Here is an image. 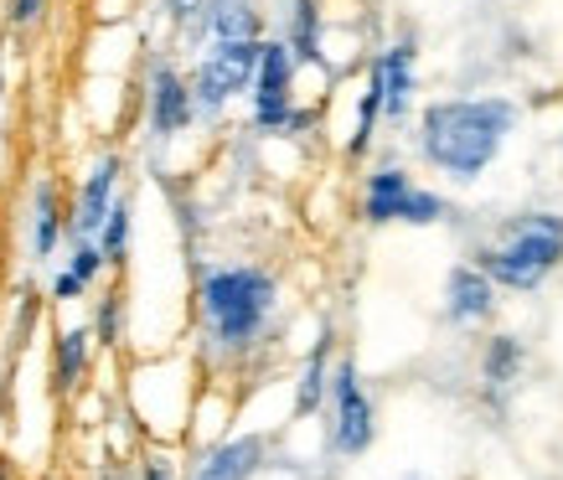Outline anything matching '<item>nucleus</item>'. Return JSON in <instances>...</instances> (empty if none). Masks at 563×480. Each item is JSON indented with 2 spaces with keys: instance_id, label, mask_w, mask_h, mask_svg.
Segmentation results:
<instances>
[{
  "instance_id": "6ab92c4d",
  "label": "nucleus",
  "mask_w": 563,
  "mask_h": 480,
  "mask_svg": "<svg viewBox=\"0 0 563 480\" xmlns=\"http://www.w3.org/2000/svg\"><path fill=\"white\" fill-rule=\"evenodd\" d=\"M93 243H99L109 275H124V269H130V254H135V197H130V191L114 197V206H109V217L99 223Z\"/></svg>"
},
{
  "instance_id": "412c9836",
  "label": "nucleus",
  "mask_w": 563,
  "mask_h": 480,
  "mask_svg": "<svg viewBox=\"0 0 563 480\" xmlns=\"http://www.w3.org/2000/svg\"><path fill=\"white\" fill-rule=\"evenodd\" d=\"M63 269H73V275L84 279L88 290H99L103 284V275H109V264H103V254H99V243L93 238H68L63 243V258H57Z\"/></svg>"
},
{
  "instance_id": "0eeeda50",
  "label": "nucleus",
  "mask_w": 563,
  "mask_h": 480,
  "mask_svg": "<svg viewBox=\"0 0 563 480\" xmlns=\"http://www.w3.org/2000/svg\"><path fill=\"white\" fill-rule=\"evenodd\" d=\"M325 445L342 460H362L377 445V403L362 382L357 357H336L331 361V382H325Z\"/></svg>"
},
{
  "instance_id": "7ed1b4c3",
  "label": "nucleus",
  "mask_w": 563,
  "mask_h": 480,
  "mask_svg": "<svg viewBox=\"0 0 563 480\" xmlns=\"http://www.w3.org/2000/svg\"><path fill=\"white\" fill-rule=\"evenodd\" d=\"M471 258L501 294H538L563 269V212L522 206L512 217H501Z\"/></svg>"
},
{
  "instance_id": "a878e982",
  "label": "nucleus",
  "mask_w": 563,
  "mask_h": 480,
  "mask_svg": "<svg viewBox=\"0 0 563 480\" xmlns=\"http://www.w3.org/2000/svg\"><path fill=\"white\" fill-rule=\"evenodd\" d=\"M5 109H11V78H5V47H0V155L11 145V120H5Z\"/></svg>"
},
{
  "instance_id": "ddd939ff",
  "label": "nucleus",
  "mask_w": 563,
  "mask_h": 480,
  "mask_svg": "<svg viewBox=\"0 0 563 480\" xmlns=\"http://www.w3.org/2000/svg\"><path fill=\"white\" fill-rule=\"evenodd\" d=\"M258 36H269V11L258 0H202L191 32L176 47L197 52L202 42H258Z\"/></svg>"
},
{
  "instance_id": "423d86ee",
  "label": "nucleus",
  "mask_w": 563,
  "mask_h": 480,
  "mask_svg": "<svg viewBox=\"0 0 563 480\" xmlns=\"http://www.w3.org/2000/svg\"><path fill=\"white\" fill-rule=\"evenodd\" d=\"M264 42V36H258ZM258 42H202L187 57V83L197 99V120L222 124L228 109L243 103L249 83H254V63H258Z\"/></svg>"
},
{
  "instance_id": "4be33fe9",
  "label": "nucleus",
  "mask_w": 563,
  "mask_h": 480,
  "mask_svg": "<svg viewBox=\"0 0 563 480\" xmlns=\"http://www.w3.org/2000/svg\"><path fill=\"white\" fill-rule=\"evenodd\" d=\"M52 16V0H0V21L11 36H32L42 32Z\"/></svg>"
},
{
  "instance_id": "39448f33",
  "label": "nucleus",
  "mask_w": 563,
  "mask_h": 480,
  "mask_svg": "<svg viewBox=\"0 0 563 480\" xmlns=\"http://www.w3.org/2000/svg\"><path fill=\"white\" fill-rule=\"evenodd\" d=\"M243 103H249V130L264 139H285V135L316 130V109L300 103V63L290 57V47H285L279 36H264V42H258L254 83H249Z\"/></svg>"
},
{
  "instance_id": "f257e3e1",
  "label": "nucleus",
  "mask_w": 563,
  "mask_h": 480,
  "mask_svg": "<svg viewBox=\"0 0 563 480\" xmlns=\"http://www.w3.org/2000/svg\"><path fill=\"white\" fill-rule=\"evenodd\" d=\"M522 130V103L512 93H444L419 99L409 120V139L419 166L434 171L444 187H476L507 155Z\"/></svg>"
},
{
  "instance_id": "1a4fd4ad",
  "label": "nucleus",
  "mask_w": 563,
  "mask_h": 480,
  "mask_svg": "<svg viewBox=\"0 0 563 480\" xmlns=\"http://www.w3.org/2000/svg\"><path fill=\"white\" fill-rule=\"evenodd\" d=\"M377 99V124L383 130H409L413 109H419V42L413 36H393L367 57V78Z\"/></svg>"
},
{
  "instance_id": "5701e85b",
  "label": "nucleus",
  "mask_w": 563,
  "mask_h": 480,
  "mask_svg": "<svg viewBox=\"0 0 563 480\" xmlns=\"http://www.w3.org/2000/svg\"><path fill=\"white\" fill-rule=\"evenodd\" d=\"M88 284L73 269H63V264H52V275H47V300L52 305H78V300H88Z\"/></svg>"
},
{
  "instance_id": "f8f14e48",
  "label": "nucleus",
  "mask_w": 563,
  "mask_h": 480,
  "mask_svg": "<svg viewBox=\"0 0 563 480\" xmlns=\"http://www.w3.org/2000/svg\"><path fill=\"white\" fill-rule=\"evenodd\" d=\"M120 191H124V155L99 150L84 166V176H78V187L68 197V238H93Z\"/></svg>"
},
{
  "instance_id": "dca6fc26",
  "label": "nucleus",
  "mask_w": 563,
  "mask_h": 480,
  "mask_svg": "<svg viewBox=\"0 0 563 480\" xmlns=\"http://www.w3.org/2000/svg\"><path fill=\"white\" fill-rule=\"evenodd\" d=\"M522 372H528V342H522V336H512V331H496V336H486V346H481V382H486V393H492L496 409L517 393Z\"/></svg>"
},
{
  "instance_id": "c85d7f7f",
  "label": "nucleus",
  "mask_w": 563,
  "mask_h": 480,
  "mask_svg": "<svg viewBox=\"0 0 563 480\" xmlns=\"http://www.w3.org/2000/svg\"><path fill=\"white\" fill-rule=\"evenodd\" d=\"M0 480H11V465H5V460H0Z\"/></svg>"
},
{
  "instance_id": "cd10ccee",
  "label": "nucleus",
  "mask_w": 563,
  "mask_h": 480,
  "mask_svg": "<svg viewBox=\"0 0 563 480\" xmlns=\"http://www.w3.org/2000/svg\"><path fill=\"white\" fill-rule=\"evenodd\" d=\"M388 480H429V476H419V470H409V476H388Z\"/></svg>"
},
{
  "instance_id": "9b49d317",
  "label": "nucleus",
  "mask_w": 563,
  "mask_h": 480,
  "mask_svg": "<svg viewBox=\"0 0 563 480\" xmlns=\"http://www.w3.org/2000/svg\"><path fill=\"white\" fill-rule=\"evenodd\" d=\"M440 310H444V321H450L455 331L476 336V331H486L496 321V310H501V290L481 275L476 258H455V264L444 269Z\"/></svg>"
},
{
  "instance_id": "20e7f679",
  "label": "nucleus",
  "mask_w": 563,
  "mask_h": 480,
  "mask_svg": "<svg viewBox=\"0 0 563 480\" xmlns=\"http://www.w3.org/2000/svg\"><path fill=\"white\" fill-rule=\"evenodd\" d=\"M450 197L440 187H424L404 160H373L357 187V217L367 227H440L450 223Z\"/></svg>"
},
{
  "instance_id": "9d476101",
  "label": "nucleus",
  "mask_w": 563,
  "mask_h": 480,
  "mask_svg": "<svg viewBox=\"0 0 563 480\" xmlns=\"http://www.w3.org/2000/svg\"><path fill=\"white\" fill-rule=\"evenodd\" d=\"M21 238H26V264L52 269L68 243V191L52 171H36L21 202Z\"/></svg>"
},
{
  "instance_id": "393cba45",
  "label": "nucleus",
  "mask_w": 563,
  "mask_h": 480,
  "mask_svg": "<svg viewBox=\"0 0 563 480\" xmlns=\"http://www.w3.org/2000/svg\"><path fill=\"white\" fill-rule=\"evenodd\" d=\"M135 480H181V470H176L172 455H145L135 465Z\"/></svg>"
},
{
  "instance_id": "f03ea898",
  "label": "nucleus",
  "mask_w": 563,
  "mask_h": 480,
  "mask_svg": "<svg viewBox=\"0 0 563 480\" xmlns=\"http://www.w3.org/2000/svg\"><path fill=\"white\" fill-rule=\"evenodd\" d=\"M197 336H202L207 361L218 367H239L279 326V275L258 258H212L197 269Z\"/></svg>"
},
{
  "instance_id": "aec40b11",
  "label": "nucleus",
  "mask_w": 563,
  "mask_h": 480,
  "mask_svg": "<svg viewBox=\"0 0 563 480\" xmlns=\"http://www.w3.org/2000/svg\"><path fill=\"white\" fill-rule=\"evenodd\" d=\"M124 310H130V300H124L120 284H109V290L93 300V315H88V331H93V342L103 346V351H114V346L124 342Z\"/></svg>"
},
{
  "instance_id": "f3484780",
  "label": "nucleus",
  "mask_w": 563,
  "mask_h": 480,
  "mask_svg": "<svg viewBox=\"0 0 563 480\" xmlns=\"http://www.w3.org/2000/svg\"><path fill=\"white\" fill-rule=\"evenodd\" d=\"M331 361H336V331L321 326L316 342H310V351L300 357V367H295V398H290L295 418H316V413H321L325 382H331Z\"/></svg>"
},
{
  "instance_id": "b1692460",
  "label": "nucleus",
  "mask_w": 563,
  "mask_h": 480,
  "mask_svg": "<svg viewBox=\"0 0 563 480\" xmlns=\"http://www.w3.org/2000/svg\"><path fill=\"white\" fill-rule=\"evenodd\" d=\"M155 11H161V21L172 26V42H181V36L191 32L197 11H202V0H155Z\"/></svg>"
},
{
  "instance_id": "bb28decb",
  "label": "nucleus",
  "mask_w": 563,
  "mask_h": 480,
  "mask_svg": "<svg viewBox=\"0 0 563 480\" xmlns=\"http://www.w3.org/2000/svg\"><path fill=\"white\" fill-rule=\"evenodd\" d=\"M93 480H135V470H130V465H120V460H114V465H103V470H99V476H93Z\"/></svg>"
},
{
  "instance_id": "6e6552de",
  "label": "nucleus",
  "mask_w": 563,
  "mask_h": 480,
  "mask_svg": "<svg viewBox=\"0 0 563 480\" xmlns=\"http://www.w3.org/2000/svg\"><path fill=\"white\" fill-rule=\"evenodd\" d=\"M145 139L155 150H166L176 139H187L197 130V99L187 83V63H176L172 52H155L151 68H145Z\"/></svg>"
},
{
  "instance_id": "a211bd4d",
  "label": "nucleus",
  "mask_w": 563,
  "mask_h": 480,
  "mask_svg": "<svg viewBox=\"0 0 563 480\" xmlns=\"http://www.w3.org/2000/svg\"><path fill=\"white\" fill-rule=\"evenodd\" d=\"M93 357H99V342H93L88 321L57 326V336H52V382H57V393H78L88 372H93Z\"/></svg>"
},
{
  "instance_id": "2eb2a0df",
  "label": "nucleus",
  "mask_w": 563,
  "mask_h": 480,
  "mask_svg": "<svg viewBox=\"0 0 563 480\" xmlns=\"http://www.w3.org/2000/svg\"><path fill=\"white\" fill-rule=\"evenodd\" d=\"M269 465V439L264 434H228L207 445L191 465V480H254Z\"/></svg>"
},
{
  "instance_id": "4468645a",
  "label": "nucleus",
  "mask_w": 563,
  "mask_h": 480,
  "mask_svg": "<svg viewBox=\"0 0 563 480\" xmlns=\"http://www.w3.org/2000/svg\"><path fill=\"white\" fill-rule=\"evenodd\" d=\"M290 57L306 68H325V0H279V11H274V32Z\"/></svg>"
}]
</instances>
